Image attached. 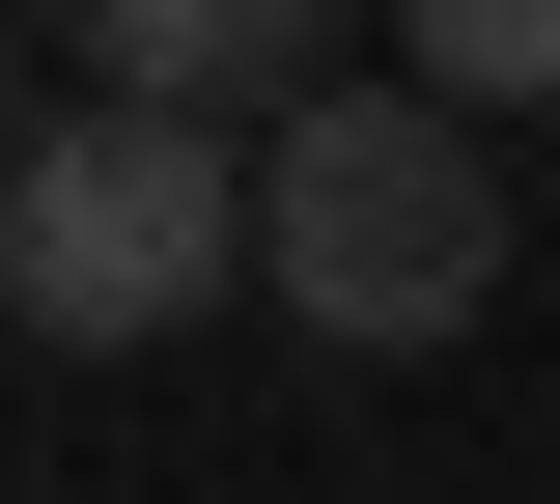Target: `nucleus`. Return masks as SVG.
Instances as JSON below:
<instances>
[{"label": "nucleus", "mask_w": 560, "mask_h": 504, "mask_svg": "<svg viewBox=\"0 0 560 504\" xmlns=\"http://www.w3.org/2000/svg\"><path fill=\"white\" fill-rule=\"evenodd\" d=\"M393 84L420 113H560V0H393Z\"/></svg>", "instance_id": "obj_4"}, {"label": "nucleus", "mask_w": 560, "mask_h": 504, "mask_svg": "<svg viewBox=\"0 0 560 504\" xmlns=\"http://www.w3.org/2000/svg\"><path fill=\"white\" fill-rule=\"evenodd\" d=\"M84 57H113V113H308V84H337V0H57Z\"/></svg>", "instance_id": "obj_3"}, {"label": "nucleus", "mask_w": 560, "mask_h": 504, "mask_svg": "<svg viewBox=\"0 0 560 504\" xmlns=\"http://www.w3.org/2000/svg\"><path fill=\"white\" fill-rule=\"evenodd\" d=\"M253 281L308 308L337 364L477 337V308H504V168H477V113H420V84H308V113L253 141Z\"/></svg>", "instance_id": "obj_1"}, {"label": "nucleus", "mask_w": 560, "mask_h": 504, "mask_svg": "<svg viewBox=\"0 0 560 504\" xmlns=\"http://www.w3.org/2000/svg\"><path fill=\"white\" fill-rule=\"evenodd\" d=\"M28 141H57V113H28V28H0V168H28Z\"/></svg>", "instance_id": "obj_5"}, {"label": "nucleus", "mask_w": 560, "mask_h": 504, "mask_svg": "<svg viewBox=\"0 0 560 504\" xmlns=\"http://www.w3.org/2000/svg\"><path fill=\"white\" fill-rule=\"evenodd\" d=\"M224 281H253V141H197V113H57L0 168V337L28 364H168Z\"/></svg>", "instance_id": "obj_2"}]
</instances>
